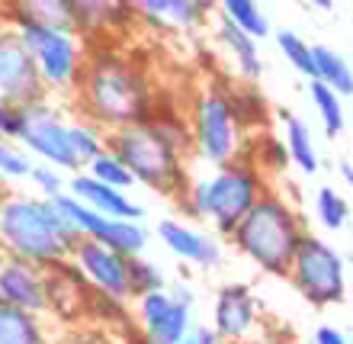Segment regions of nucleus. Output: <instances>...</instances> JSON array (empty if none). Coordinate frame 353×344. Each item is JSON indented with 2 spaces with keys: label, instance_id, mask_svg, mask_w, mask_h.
I'll return each mask as SVG.
<instances>
[{
  "label": "nucleus",
  "instance_id": "37",
  "mask_svg": "<svg viewBox=\"0 0 353 344\" xmlns=\"http://www.w3.org/2000/svg\"><path fill=\"white\" fill-rule=\"evenodd\" d=\"M315 344H350L347 335L334 325H318L315 328Z\"/></svg>",
  "mask_w": 353,
  "mask_h": 344
},
{
  "label": "nucleus",
  "instance_id": "17",
  "mask_svg": "<svg viewBox=\"0 0 353 344\" xmlns=\"http://www.w3.org/2000/svg\"><path fill=\"white\" fill-rule=\"evenodd\" d=\"M68 193L77 196L84 206H90L93 213L112 216V219H132V222H141V219H145V206L135 203L125 190L100 184V180L90 177L87 171H74V174L68 177Z\"/></svg>",
  "mask_w": 353,
  "mask_h": 344
},
{
  "label": "nucleus",
  "instance_id": "3",
  "mask_svg": "<svg viewBox=\"0 0 353 344\" xmlns=\"http://www.w3.org/2000/svg\"><path fill=\"white\" fill-rule=\"evenodd\" d=\"M305 219L299 216L292 203H286L276 193H263L257 203L244 213V219L232 229V245L238 254L257 264L263 274L286 277L292 254H296L302 235H305Z\"/></svg>",
  "mask_w": 353,
  "mask_h": 344
},
{
  "label": "nucleus",
  "instance_id": "22",
  "mask_svg": "<svg viewBox=\"0 0 353 344\" xmlns=\"http://www.w3.org/2000/svg\"><path fill=\"white\" fill-rule=\"evenodd\" d=\"M315 52V81L327 84L341 97H353V65L327 46H312Z\"/></svg>",
  "mask_w": 353,
  "mask_h": 344
},
{
  "label": "nucleus",
  "instance_id": "14",
  "mask_svg": "<svg viewBox=\"0 0 353 344\" xmlns=\"http://www.w3.org/2000/svg\"><path fill=\"white\" fill-rule=\"evenodd\" d=\"M0 303H10V306L36 312V316H48L46 267L0 254Z\"/></svg>",
  "mask_w": 353,
  "mask_h": 344
},
{
  "label": "nucleus",
  "instance_id": "13",
  "mask_svg": "<svg viewBox=\"0 0 353 344\" xmlns=\"http://www.w3.org/2000/svg\"><path fill=\"white\" fill-rule=\"evenodd\" d=\"M0 97L13 106H26L48 97L36 61L19 42L13 26H0Z\"/></svg>",
  "mask_w": 353,
  "mask_h": 344
},
{
  "label": "nucleus",
  "instance_id": "34",
  "mask_svg": "<svg viewBox=\"0 0 353 344\" xmlns=\"http://www.w3.org/2000/svg\"><path fill=\"white\" fill-rule=\"evenodd\" d=\"M17 122H19V106H13L10 100L0 97V135L17 139Z\"/></svg>",
  "mask_w": 353,
  "mask_h": 344
},
{
  "label": "nucleus",
  "instance_id": "12",
  "mask_svg": "<svg viewBox=\"0 0 353 344\" xmlns=\"http://www.w3.org/2000/svg\"><path fill=\"white\" fill-rule=\"evenodd\" d=\"M68 260L81 270V277L87 280V287L97 296L110 299V303H125L132 299L129 293V258L119 251L106 248L103 242L93 238H77Z\"/></svg>",
  "mask_w": 353,
  "mask_h": 344
},
{
  "label": "nucleus",
  "instance_id": "15",
  "mask_svg": "<svg viewBox=\"0 0 353 344\" xmlns=\"http://www.w3.org/2000/svg\"><path fill=\"white\" fill-rule=\"evenodd\" d=\"M257 316H261V309H257V299L248 283H228L215 293L212 328L222 335L225 344L244 341L257 325Z\"/></svg>",
  "mask_w": 353,
  "mask_h": 344
},
{
  "label": "nucleus",
  "instance_id": "42",
  "mask_svg": "<svg viewBox=\"0 0 353 344\" xmlns=\"http://www.w3.org/2000/svg\"><path fill=\"white\" fill-rule=\"evenodd\" d=\"M176 344H193V341H190V338H183V341H176Z\"/></svg>",
  "mask_w": 353,
  "mask_h": 344
},
{
  "label": "nucleus",
  "instance_id": "11",
  "mask_svg": "<svg viewBox=\"0 0 353 344\" xmlns=\"http://www.w3.org/2000/svg\"><path fill=\"white\" fill-rule=\"evenodd\" d=\"M139 325L148 344H176L193 328V289H154L139 296Z\"/></svg>",
  "mask_w": 353,
  "mask_h": 344
},
{
  "label": "nucleus",
  "instance_id": "2",
  "mask_svg": "<svg viewBox=\"0 0 353 344\" xmlns=\"http://www.w3.org/2000/svg\"><path fill=\"white\" fill-rule=\"evenodd\" d=\"M81 235L58 216L52 200L0 187V254L48 267L65 260Z\"/></svg>",
  "mask_w": 353,
  "mask_h": 344
},
{
  "label": "nucleus",
  "instance_id": "7",
  "mask_svg": "<svg viewBox=\"0 0 353 344\" xmlns=\"http://www.w3.org/2000/svg\"><path fill=\"white\" fill-rule=\"evenodd\" d=\"M190 139H193V155L209 168L241 158L244 126L234 116L232 97L225 90L209 87L196 97L190 113Z\"/></svg>",
  "mask_w": 353,
  "mask_h": 344
},
{
  "label": "nucleus",
  "instance_id": "31",
  "mask_svg": "<svg viewBox=\"0 0 353 344\" xmlns=\"http://www.w3.org/2000/svg\"><path fill=\"white\" fill-rule=\"evenodd\" d=\"M203 19L205 17L190 3V0H168V3H164V13H161V26L190 32V29L203 26Z\"/></svg>",
  "mask_w": 353,
  "mask_h": 344
},
{
  "label": "nucleus",
  "instance_id": "23",
  "mask_svg": "<svg viewBox=\"0 0 353 344\" xmlns=\"http://www.w3.org/2000/svg\"><path fill=\"white\" fill-rule=\"evenodd\" d=\"M308 97H312V106H315L318 120H321V129H325V135H331V139H337L341 132H344L347 126V116H344V97L341 93H334L327 84H321V81H308Z\"/></svg>",
  "mask_w": 353,
  "mask_h": 344
},
{
  "label": "nucleus",
  "instance_id": "36",
  "mask_svg": "<svg viewBox=\"0 0 353 344\" xmlns=\"http://www.w3.org/2000/svg\"><path fill=\"white\" fill-rule=\"evenodd\" d=\"M186 338H190L193 344H225L222 335H219L212 325H196V328H190V335H186Z\"/></svg>",
  "mask_w": 353,
  "mask_h": 344
},
{
  "label": "nucleus",
  "instance_id": "24",
  "mask_svg": "<svg viewBox=\"0 0 353 344\" xmlns=\"http://www.w3.org/2000/svg\"><path fill=\"white\" fill-rule=\"evenodd\" d=\"M219 10H222V19H228L232 26H238L241 32L254 36L257 42L273 32V29H270L267 13L261 10L257 0H219Z\"/></svg>",
  "mask_w": 353,
  "mask_h": 344
},
{
  "label": "nucleus",
  "instance_id": "29",
  "mask_svg": "<svg viewBox=\"0 0 353 344\" xmlns=\"http://www.w3.org/2000/svg\"><path fill=\"white\" fill-rule=\"evenodd\" d=\"M36 161L29 158V151L17 139L0 135V180H29Z\"/></svg>",
  "mask_w": 353,
  "mask_h": 344
},
{
  "label": "nucleus",
  "instance_id": "8",
  "mask_svg": "<svg viewBox=\"0 0 353 344\" xmlns=\"http://www.w3.org/2000/svg\"><path fill=\"white\" fill-rule=\"evenodd\" d=\"M286 277L292 280V287L302 293L305 303L318 309L337 306L347 296V264L331 242L318 238V235L305 232L299 242L292 264H289Z\"/></svg>",
  "mask_w": 353,
  "mask_h": 344
},
{
  "label": "nucleus",
  "instance_id": "25",
  "mask_svg": "<svg viewBox=\"0 0 353 344\" xmlns=\"http://www.w3.org/2000/svg\"><path fill=\"white\" fill-rule=\"evenodd\" d=\"M68 139H71V151L81 168H87V161H93L106 149V132L97 126V122L84 120V116H74L68 122Z\"/></svg>",
  "mask_w": 353,
  "mask_h": 344
},
{
  "label": "nucleus",
  "instance_id": "5",
  "mask_svg": "<svg viewBox=\"0 0 353 344\" xmlns=\"http://www.w3.org/2000/svg\"><path fill=\"white\" fill-rule=\"evenodd\" d=\"M106 149L132 171L135 184L148 187V190L164 196L186 193V187H190L186 161H183L186 151L176 149L174 142L158 129L154 120L106 132Z\"/></svg>",
  "mask_w": 353,
  "mask_h": 344
},
{
  "label": "nucleus",
  "instance_id": "27",
  "mask_svg": "<svg viewBox=\"0 0 353 344\" xmlns=\"http://www.w3.org/2000/svg\"><path fill=\"white\" fill-rule=\"evenodd\" d=\"M273 36H276L279 55L286 58L302 77L312 81V77H315V52H312V42H305V39L299 36V32H292V29H276Z\"/></svg>",
  "mask_w": 353,
  "mask_h": 344
},
{
  "label": "nucleus",
  "instance_id": "40",
  "mask_svg": "<svg viewBox=\"0 0 353 344\" xmlns=\"http://www.w3.org/2000/svg\"><path fill=\"white\" fill-rule=\"evenodd\" d=\"M308 7H315V10H331L334 7V0H305Z\"/></svg>",
  "mask_w": 353,
  "mask_h": 344
},
{
  "label": "nucleus",
  "instance_id": "43",
  "mask_svg": "<svg viewBox=\"0 0 353 344\" xmlns=\"http://www.w3.org/2000/svg\"><path fill=\"white\" fill-rule=\"evenodd\" d=\"M93 344H106V341H93Z\"/></svg>",
  "mask_w": 353,
  "mask_h": 344
},
{
  "label": "nucleus",
  "instance_id": "41",
  "mask_svg": "<svg viewBox=\"0 0 353 344\" xmlns=\"http://www.w3.org/2000/svg\"><path fill=\"white\" fill-rule=\"evenodd\" d=\"M254 344H283V341H276V338H257Z\"/></svg>",
  "mask_w": 353,
  "mask_h": 344
},
{
  "label": "nucleus",
  "instance_id": "16",
  "mask_svg": "<svg viewBox=\"0 0 353 344\" xmlns=\"http://www.w3.org/2000/svg\"><path fill=\"white\" fill-rule=\"evenodd\" d=\"M158 238L174 258L186 260L199 270H215L222 264V245L219 238L196 225L183 222V219H161L158 222Z\"/></svg>",
  "mask_w": 353,
  "mask_h": 344
},
{
  "label": "nucleus",
  "instance_id": "32",
  "mask_svg": "<svg viewBox=\"0 0 353 344\" xmlns=\"http://www.w3.org/2000/svg\"><path fill=\"white\" fill-rule=\"evenodd\" d=\"M257 171H270V174H283L289 168V155H286V145L279 135H263V142L257 145Z\"/></svg>",
  "mask_w": 353,
  "mask_h": 344
},
{
  "label": "nucleus",
  "instance_id": "35",
  "mask_svg": "<svg viewBox=\"0 0 353 344\" xmlns=\"http://www.w3.org/2000/svg\"><path fill=\"white\" fill-rule=\"evenodd\" d=\"M129 3L139 17H145V19H151L154 26H161V13H164V3H168V0H129Z\"/></svg>",
  "mask_w": 353,
  "mask_h": 344
},
{
  "label": "nucleus",
  "instance_id": "6",
  "mask_svg": "<svg viewBox=\"0 0 353 344\" xmlns=\"http://www.w3.org/2000/svg\"><path fill=\"white\" fill-rule=\"evenodd\" d=\"M10 26L36 61L48 97H74V87L87 61V48L74 29L46 23L23 7H13Z\"/></svg>",
  "mask_w": 353,
  "mask_h": 344
},
{
  "label": "nucleus",
  "instance_id": "44",
  "mask_svg": "<svg viewBox=\"0 0 353 344\" xmlns=\"http://www.w3.org/2000/svg\"><path fill=\"white\" fill-rule=\"evenodd\" d=\"M46 344H55V341H46Z\"/></svg>",
  "mask_w": 353,
  "mask_h": 344
},
{
  "label": "nucleus",
  "instance_id": "26",
  "mask_svg": "<svg viewBox=\"0 0 353 344\" xmlns=\"http://www.w3.org/2000/svg\"><path fill=\"white\" fill-rule=\"evenodd\" d=\"M312 209H315V219L325 232H341L350 222V203H347L344 193H337L334 187H318Z\"/></svg>",
  "mask_w": 353,
  "mask_h": 344
},
{
  "label": "nucleus",
  "instance_id": "10",
  "mask_svg": "<svg viewBox=\"0 0 353 344\" xmlns=\"http://www.w3.org/2000/svg\"><path fill=\"white\" fill-rule=\"evenodd\" d=\"M52 206L58 209V216L65 219L71 229H74L81 238H93V242H103L106 248L112 251L125 254H141L148 248V232L141 229L139 222H132V219H112V216H103V213H93L90 206H84L77 196L58 193L52 200Z\"/></svg>",
  "mask_w": 353,
  "mask_h": 344
},
{
  "label": "nucleus",
  "instance_id": "20",
  "mask_svg": "<svg viewBox=\"0 0 353 344\" xmlns=\"http://www.w3.org/2000/svg\"><path fill=\"white\" fill-rule=\"evenodd\" d=\"M122 7H129V0H68L71 29L77 36H97L119 23Z\"/></svg>",
  "mask_w": 353,
  "mask_h": 344
},
{
  "label": "nucleus",
  "instance_id": "4",
  "mask_svg": "<svg viewBox=\"0 0 353 344\" xmlns=\"http://www.w3.org/2000/svg\"><path fill=\"white\" fill-rule=\"evenodd\" d=\"M263 193H267V180L257 171V164L248 158H234L228 164L212 168V174L193 180L186 187L183 203L193 219L212 225V232L228 238L234 225L244 219V213Z\"/></svg>",
  "mask_w": 353,
  "mask_h": 344
},
{
  "label": "nucleus",
  "instance_id": "9",
  "mask_svg": "<svg viewBox=\"0 0 353 344\" xmlns=\"http://www.w3.org/2000/svg\"><path fill=\"white\" fill-rule=\"evenodd\" d=\"M68 116L61 113L58 103H52V97L36 103L19 106V122H17V142L29 151V158L52 164V168L74 174L84 171L77 164L74 151H71V139H68Z\"/></svg>",
  "mask_w": 353,
  "mask_h": 344
},
{
  "label": "nucleus",
  "instance_id": "39",
  "mask_svg": "<svg viewBox=\"0 0 353 344\" xmlns=\"http://www.w3.org/2000/svg\"><path fill=\"white\" fill-rule=\"evenodd\" d=\"M341 177H344V184L350 187V193H353V164H350V161H344V164H341Z\"/></svg>",
  "mask_w": 353,
  "mask_h": 344
},
{
  "label": "nucleus",
  "instance_id": "30",
  "mask_svg": "<svg viewBox=\"0 0 353 344\" xmlns=\"http://www.w3.org/2000/svg\"><path fill=\"white\" fill-rule=\"evenodd\" d=\"M164 274L158 270V264H151L148 258L141 254H132L129 258V293L132 299L145 296V293H154V289H164Z\"/></svg>",
  "mask_w": 353,
  "mask_h": 344
},
{
  "label": "nucleus",
  "instance_id": "18",
  "mask_svg": "<svg viewBox=\"0 0 353 344\" xmlns=\"http://www.w3.org/2000/svg\"><path fill=\"white\" fill-rule=\"evenodd\" d=\"M279 126H283V145H286L289 164H296L302 174H318L321 171V158H318V145L315 135H312V126H308L302 116L296 113H279Z\"/></svg>",
  "mask_w": 353,
  "mask_h": 344
},
{
  "label": "nucleus",
  "instance_id": "1",
  "mask_svg": "<svg viewBox=\"0 0 353 344\" xmlns=\"http://www.w3.org/2000/svg\"><path fill=\"white\" fill-rule=\"evenodd\" d=\"M74 103L77 113L97 122L103 132L145 122L154 113L148 75L119 52L87 55L81 81L74 87Z\"/></svg>",
  "mask_w": 353,
  "mask_h": 344
},
{
  "label": "nucleus",
  "instance_id": "19",
  "mask_svg": "<svg viewBox=\"0 0 353 344\" xmlns=\"http://www.w3.org/2000/svg\"><path fill=\"white\" fill-rule=\"evenodd\" d=\"M219 42L232 58L234 71L244 81H261L263 75V58H261V42L248 32H241L238 26H232L228 19H219Z\"/></svg>",
  "mask_w": 353,
  "mask_h": 344
},
{
  "label": "nucleus",
  "instance_id": "21",
  "mask_svg": "<svg viewBox=\"0 0 353 344\" xmlns=\"http://www.w3.org/2000/svg\"><path fill=\"white\" fill-rule=\"evenodd\" d=\"M46 341H52L46 316L0 303V344H46Z\"/></svg>",
  "mask_w": 353,
  "mask_h": 344
},
{
  "label": "nucleus",
  "instance_id": "33",
  "mask_svg": "<svg viewBox=\"0 0 353 344\" xmlns=\"http://www.w3.org/2000/svg\"><path fill=\"white\" fill-rule=\"evenodd\" d=\"M29 184L36 187L46 200H55L58 193H65V190H68L65 171L52 168V164H42V161H39V164H32V171H29Z\"/></svg>",
  "mask_w": 353,
  "mask_h": 344
},
{
  "label": "nucleus",
  "instance_id": "28",
  "mask_svg": "<svg viewBox=\"0 0 353 344\" xmlns=\"http://www.w3.org/2000/svg\"><path fill=\"white\" fill-rule=\"evenodd\" d=\"M84 171L90 177H97L100 184L116 187V190H129V187H135V177H132V171L125 168V164H122V161L116 158L110 149H103L93 161H87Z\"/></svg>",
  "mask_w": 353,
  "mask_h": 344
},
{
  "label": "nucleus",
  "instance_id": "38",
  "mask_svg": "<svg viewBox=\"0 0 353 344\" xmlns=\"http://www.w3.org/2000/svg\"><path fill=\"white\" fill-rule=\"evenodd\" d=\"M190 3H193V7L199 10L203 17H209L212 10H219V0H190Z\"/></svg>",
  "mask_w": 353,
  "mask_h": 344
}]
</instances>
